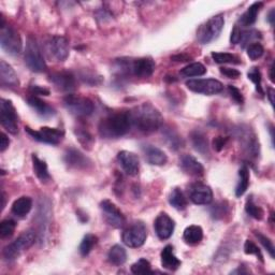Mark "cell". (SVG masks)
<instances>
[{
    "instance_id": "cell-1",
    "label": "cell",
    "mask_w": 275,
    "mask_h": 275,
    "mask_svg": "<svg viewBox=\"0 0 275 275\" xmlns=\"http://www.w3.org/2000/svg\"><path fill=\"white\" fill-rule=\"evenodd\" d=\"M131 126L139 131L152 133L158 130L163 123V117L159 110L151 104H143L129 112Z\"/></svg>"
},
{
    "instance_id": "cell-2",
    "label": "cell",
    "mask_w": 275,
    "mask_h": 275,
    "mask_svg": "<svg viewBox=\"0 0 275 275\" xmlns=\"http://www.w3.org/2000/svg\"><path fill=\"white\" fill-rule=\"evenodd\" d=\"M131 128L129 112H120L102 119L98 126L100 137L105 139H117L125 136Z\"/></svg>"
},
{
    "instance_id": "cell-3",
    "label": "cell",
    "mask_w": 275,
    "mask_h": 275,
    "mask_svg": "<svg viewBox=\"0 0 275 275\" xmlns=\"http://www.w3.org/2000/svg\"><path fill=\"white\" fill-rule=\"evenodd\" d=\"M116 69L121 73L135 75L137 77H148L155 71V61L151 57H141L137 59L121 58L115 62Z\"/></svg>"
},
{
    "instance_id": "cell-4",
    "label": "cell",
    "mask_w": 275,
    "mask_h": 275,
    "mask_svg": "<svg viewBox=\"0 0 275 275\" xmlns=\"http://www.w3.org/2000/svg\"><path fill=\"white\" fill-rule=\"evenodd\" d=\"M37 234L34 230H27L23 232L18 239H15L4 249V257L7 260H14L20 257L23 251L34 245Z\"/></svg>"
},
{
    "instance_id": "cell-5",
    "label": "cell",
    "mask_w": 275,
    "mask_h": 275,
    "mask_svg": "<svg viewBox=\"0 0 275 275\" xmlns=\"http://www.w3.org/2000/svg\"><path fill=\"white\" fill-rule=\"evenodd\" d=\"M25 62L27 67L34 72H43L46 70L45 60L42 56L40 48L37 43V40L34 37H29L26 49H25Z\"/></svg>"
},
{
    "instance_id": "cell-6",
    "label": "cell",
    "mask_w": 275,
    "mask_h": 275,
    "mask_svg": "<svg viewBox=\"0 0 275 275\" xmlns=\"http://www.w3.org/2000/svg\"><path fill=\"white\" fill-rule=\"evenodd\" d=\"M225 25V20L223 14L215 15L211 18L206 24H203L198 30V40L201 44H208L221 35Z\"/></svg>"
},
{
    "instance_id": "cell-7",
    "label": "cell",
    "mask_w": 275,
    "mask_h": 275,
    "mask_svg": "<svg viewBox=\"0 0 275 275\" xmlns=\"http://www.w3.org/2000/svg\"><path fill=\"white\" fill-rule=\"evenodd\" d=\"M64 106L75 116H88L94 112V102L85 97L69 94L64 98Z\"/></svg>"
},
{
    "instance_id": "cell-8",
    "label": "cell",
    "mask_w": 275,
    "mask_h": 275,
    "mask_svg": "<svg viewBox=\"0 0 275 275\" xmlns=\"http://www.w3.org/2000/svg\"><path fill=\"white\" fill-rule=\"evenodd\" d=\"M147 238V230L143 223H133L127 228L122 235V239L125 245L132 248H138L142 246Z\"/></svg>"
},
{
    "instance_id": "cell-9",
    "label": "cell",
    "mask_w": 275,
    "mask_h": 275,
    "mask_svg": "<svg viewBox=\"0 0 275 275\" xmlns=\"http://www.w3.org/2000/svg\"><path fill=\"white\" fill-rule=\"evenodd\" d=\"M0 44L2 48L11 55H18L22 52L23 43L19 33L10 26H3L0 31Z\"/></svg>"
},
{
    "instance_id": "cell-10",
    "label": "cell",
    "mask_w": 275,
    "mask_h": 275,
    "mask_svg": "<svg viewBox=\"0 0 275 275\" xmlns=\"http://www.w3.org/2000/svg\"><path fill=\"white\" fill-rule=\"evenodd\" d=\"M187 88L194 91L202 94V95L212 96L221 93L224 89L222 82L215 78H199V80H190L186 82Z\"/></svg>"
},
{
    "instance_id": "cell-11",
    "label": "cell",
    "mask_w": 275,
    "mask_h": 275,
    "mask_svg": "<svg viewBox=\"0 0 275 275\" xmlns=\"http://www.w3.org/2000/svg\"><path fill=\"white\" fill-rule=\"evenodd\" d=\"M0 122L3 127L12 135H17L19 132L18 115L10 100L2 99L0 101Z\"/></svg>"
},
{
    "instance_id": "cell-12",
    "label": "cell",
    "mask_w": 275,
    "mask_h": 275,
    "mask_svg": "<svg viewBox=\"0 0 275 275\" xmlns=\"http://www.w3.org/2000/svg\"><path fill=\"white\" fill-rule=\"evenodd\" d=\"M25 131L35 140L39 141V142L53 144V145L60 143L65 135V132L62 130L57 128H50V127H42L40 128V130H34L29 127H25Z\"/></svg>"
},
{
    "instance_id": "cell-13",
    "label": "cell",
    "mask_w": 275,
    "mask_h": 275,
    "mask_svg": "<svg viewBox=\"0 0 275 275\" xmlns=\"http://www.w3.org/2000/svg\"><path fill=\"white\" fill-rule=\"evenodd\" d=\"M100 208L102 212H104L106 222L110 226H112L114 228H122L125 225V216L113 202L110 200H104L100 203Z\"/></svg>"
},
{
    "instance_id": "cell-14",
    "label": "cell",
    "mask_w": 275,
    "mask_h": 275,
    "mask_svg": "<svg viewBox=\"0 0 275 275\" xmlns=\"http://www.w3.org/2000/svg\"><path fill=\"white\" fill-rule=\"evenodd\" d=\"M50 56L56 61H65L69 56V43L64 37L55 36L50 39L48 43Z\"/></svg>"
},
{
    "instance_id": "cell-15",
    "label": "cell",
    "mask_w": 275,
    "mask_h": 275,
    "mask_svg": "<svg viewBox=\"0 0 275 275\" xmlns=\"http://www.w3.org/2000/svg\"><path fill=\"white\" fill-rule=\"evenodd\" d=\"M174 221L167 213H160L155 219L154 228L157 237L160 240L169 239L174 231Z\"/></svg>"
},
{
    "instance_id": "cell-16",
    "label": "cell",
    "mask_w": 275,
    "mask_h": 275,
    "mask_svg": "<svg viewBox=\"0 0 275 275\" xmlns=\"http://www.w3.org/2000/svg\"><path fill=\"white\" fill-rule=\"evenodd\" d=\"M190 197L195 204L207 206V204L211 203L212 200H213V192H212L210 186L202 183H197L191 187Z\"/></svg>"
},
{
    "instance_id": "cell-17",
    "label": "cell",
    "mask_w": 275,
    "mask_h": 275,
    "mask_svg": "<svg viewBox=\"0 0 275 275\" xmlns=\"http://www.w3.org/2000/svg\"><path fill=\"white\" fill-rule=\"evenodd\" d=\"M117 160H119L123 170L126 172V174L133 176L139 173L140 160L136 154L128 151H122L117 154Z\"/></svg>"
},
{
    "instance_id": "cell-18",
    "label": "cell",
    "mask_w": 275,
    "mask_h": 275,
    "mask_svg": "<svg viewBox=\"0 0 275 275\" xmlns=\"http://www.w3.org/2000/svg\"><path fill=\"white\" fill-rule=\"evenodd\" d=\"M50 81L61 91L71 93L75 89V76L70 72H55L50 75Z\"/></svg>"
},
{
    "instance_id": "cell-19",
    "label": "cell",
    "mask_w": 275,
    "mask_h": 275,
    "mask_svg": "<svg viewBox=\"0 0 275 275\" xmlns=\"http://www.w3.org/2000/svg\"><path fill=\"white\" fill-rule=\"evenodd\" d=\"M64 160L70 168H74L78 170L87 169L91 163L87 157L82 154L80 151L75 150V148H69L65 153Z\"/></svg>"
},
{
    "instance_id": "cell-20",
    "label": "cell",
    "mask_w": 275,
    "mask_h": 275,
    "mask_svg": "<svg viewBox=\"0 0 275 275\" xmlns=\"http://www.w3.org/2000/svg\"><path fill=\"white\" fill-rule=\"evenodd\" d=\"M141 148H142L146 161L150 164H153V166H163V164L167 163L168 157L166 153L161 151L160 148L151 144H143Z\"/></svg>"
},
{
    "instance_id": "cell-21",
    "label": "cell",
    "mask_w": 275,
    "mask_h": 275,
    "mask_svg": "<svg viewBox=\"0 0 275 275\" xmlns=\"http://www.w3.org/2000/svg\"><path fill=\"white\" fill-rule=\"evenodd\" d=\"M180 168L186 174L193 176H201L204 173L202 164L192 155H184L180 158Z\"/></svg>"
},
{
    "instance_id": "cell-22",
    "label": "cell",
    "mask_w": 275,
    "mask_h": 275,
    "mask_svg": "<svg viewBox=\"0 0 275 275\" xmlns=\"http://www.w3.org/2000/svg\"><path fill=\"white\" fill-rule=\"evenodd\" d=\"M0 81L4 86H9V87H17L20 85L19 77L14 69L5 60L0 61Z\"/></svg>"
},
{
    "instance_id": "cell-23",
    "label": "cell",
    "mask_w": 275,
    "mask_h": 275,
    "mask_svg": "<svg viewBox=\"0 0 275 275\" xmlns=\"http://www.w3.org/2000/svg\"><path fill=\"white\" fill-rule=\"evenodd\" d=\"M161 265L164 269L175 271L180 266V260L174 255L173 246L167 245L161 251Z\"/></svg>"
},
{
    "instance_id": "cell-24",
    "label": "cell",
    "mask_w": 275,
    "mask_h": 275,
    "mask_svg": "<svg viewBox=\"0 0 275 275\" xmlns=\"http://www.w3.org/2000/svg\"><path fill=\"white\" fill-rule=\"evenodd\" d=\"M28 105L33 108L35 111L37 112V114H39L42 117H52L56 112H55L54 108H52L50 105L46 104L45 101L41 100L40 98H38L37 96H31L27 99Z\"/></svg>"
},
{
    "instance_id": "cell-25",
    "label": "cell",
    "mask_w": 275,
    "mask_h": 275,
    "mask_svg": "<svg viewBox=\"0 0 275 275\" xmlns=\"http://www.w3.org/2000/svg\"><path fill=\"white\" fill-rule=\"evenodd\" d=\"M262 7H263V3H261V2L254 3L253 5H251L246 10V12L241 17V19H240L241 25L244 26V27H249L251 25H254L256 20H257V15H258L259 11L262 9Z\"/></svg>"
},
{
    "instance_id": "cell-26",
    "label": "cell",
    "mask_w": 275,
    "mask_h": 275,
    "mask_svg": "<svg viewBox=\"0 0 275 275\" xmlns=\"http://www.w3.org/2000/svg\"><path fill=\"white\" fill-rule=\"evenodd\" d=\"M31 208H33V200L26 196H23L12 204V213L18 217H24L29 213Z\"/></svg>"
},
{
    "instance_id": "cell-27",
    "label": "cell",
    "mask_w": 275,
    "mask_h": 275,
    "mask_svg": "<svg viewBox=\"0 0 275 275\" xmlns=\"http://www.w3.org/2000/svg\"><path fill=\"white\" fill-rule=\"evenodd\" d=\"M203 239V230L200 226H190L184 230L183 240L190 245H197Z\"/></svg>"
},
{
    "instance_id": "cell-28",
    "label": "cell",
    "mask_w": 275,
    "mask_h": 275,
    "mask_svg": "<svg viewBox=\"0 0 275 275\" xmlns=\"http://www.w3.org/2000/svg\"><path fill=\"white\" fill-rule=\"evenodd\" d=\"M192 143L194 148L202 155H207L209 153V141L207 136L201 131H193L191 135Z\"/></svg>"
},
{
    "instance_id": "cell-29",
    "label": "cell",
    "mask_w": 275,
    "mask_h": 275,
    "mask_svg": "<svg viewBox=\"0 0 275 275\" xmlns=\"http://www.w3.org/2000/svg\"><path fill=\"white\" fill-rule=\"evenodd\" d=\"M33 164H34V171L37 175V177L41 180V182H48L51 178V175L49 173L48 164L45 161L41 160L37 155H33Z\"/></svg>"
},
{
    "instance_id": "cell-30",
    "label": "cell",
    "mask_w": 275,
    "mask_h": 275,
    "mask_svg": "<svg viewBox=\"0 0 275 275\" xmlns=\"http://www.w3.org/2000/svg\"><path fill=\"white\" fill-rule=\"evenodd\" d=\"M108 259L114 265H122L127 260V253L123 246L114 245L109 250Z\"/></svg>"
},
{
    "instance_id": "cell-31",
    "label": "cell",
    "mask_w": 275,
    "mask_h": 275,
    "mask_svg": "<svg viewBox=\"0 0 275 275\" xmlns=\"http://www.w3.org/2000/svg\"><path fill=\"white\" fill-rule=\"evenodd\" d=\"M239 182L235 187V196L241 197L245 194L249 185V170L246 166H243L239 171Z\"/></svg>"
},
{
    "instance_id": "cell-32",
    "label": "cell",
    "mask_w": 275,
    "mask_h": 275,
    "mask_svg": "<svg viewBox=\"0 0 275 275\" xmlns=\"http://www.w3.org/2000/svg\"><path fill=\"white\" fill-rule=\"evenodd\" d=\"M169 202L174 209L182 211L187 207V199L179 188H174L169 196Z\"/></svg>"
},
{
    "instance_id": "cell-33",
    "label": "cell",
    "mask_w": 275,
    "mask_h": 275,
    "mask_svg": "<svg viewBox=\"0 0 275 275\" xmlns=\"http://www.w3.org/2000/svg\"><path fill=\"white\" fill-rule=\"evenodd\" d=\"M207 68L204 67L201 62H193L188 66L184 67L180 70V75L186 76V77H192V76H200L206 74Z\"/></svg>"
},
{
    "instance_id": "cell-34",
    "label": "cell",
    "mask_w": 275,
    "mask_h": 275,
    "mask_svg": "<svg viewBox=\"0 0 275 275\" xmlns=\"http://www.w3.org/2000/svg\"><path fill=\"white\" fill-rule=\"evenodd\" d=\"M162 136L164 137V140L167 141L169 146L173 150H178L179 147H182V139L177 135L173 129L171 128H164L162 130Z\"/></svg>"
},
{
    "instance_id": "cell-35",
    "label": "cell",
    "mask_w": 275,
    "mask_h": 275,
    "mask_svg": "<svg viewBox=\"0 0 275 275\" xmlns=\"http://www.w3.org/2000/svg\"><path fill=\"white\" fill-rule=\"evenodd\" d=\"M97 242H98V238L95 234H91V233L86 234L81 242L80 248H78L80 249L81 255L87 256L91 251V249L94 248V246L97 244Z\"/></svg>"
},
{
    "instance_id": "cell-36",
    "label": "cell",
    "mask_w": 275,
    "mask_h": 275,
    "mask_svg": "<svg viewBox=\"0 0 275 275\" xmlns=\"http://www.w3.org/2000/svg\"><path fill=\"white\" fill-rule=\"evenodd\" d=\"M212 58L214 59L217 64H240V59L230 53H212Z\"/></svg>"
},
{
    "instance_id": "cell-37",
    "label": "cell",
    "mask_w": 275,
    "mask_h": 275,
    "mask_svg": "<svg viewBox=\"0 0 275 275\" xmlns=\"http://www.w3.org/2000/svg\"><path fill=\"white\" fill-rule=\"evenodd\" d=\"M245 211L249 216H251L255 219H258V221H261V219L263 218V215H264L263 210L260 207H258L257 204H255L253 199H248L246 201Z\"/></svg>"
},
{
    "instance_id": "cell-38",
    "label": "cell",
    "mask_w": 275,
    "mask_h": 275,
    "mask_svg": "<svg viewBox=\"0 0 275 275\" xmlns=\"http://www.w3.org/2000/svg\"><path fill=\"white\" fill-rule=\"evenodd\" d=\"M260 33L257 30H249V31H242V37H241V41L240 44L242 45V48H246L247 45H250L255 43L256 40L260 39Z\"/></svg>"
},
{
    "instance_id": "cell-39",
    "label": "cell",
    "mask_w": 275,
    "mask_h": 275,
    "mask_svg": "<svg viewBox=\"0 0 275 275\" xmlns=\"http://www.w3.org/2000/svg\"><path fill=\"white\" fill-rule=\"evenodd\" d=\"M152 265L150 261L146 260L144 258H141L139 260L131 265V272L133 274H146L152 273Z\"/></svg>"
},
{
    "instance_id": "cell-40",
    "label": "cell",
    "mask_w": 275,
    "mask_h": 275,
    "mask_svg": "<svg viewBox=\"0 0 275 275\" xmlns=\"http://www.w3.org/2000/svg\"><path fill=\"white\" fill-rule=\"evenodd\" d=\"M15 227H17V224L12 219H5L0 224V237L3 239L11 237L14 233Z\"/></svg>"
},
{
    "instance_id": "cell-41",
    "label": "cell",
    "mask_w": 275,
    "mask_h": 275,
    "mask_svg": "<svg viewBox=\"0 0 275 275\" xmlns=\"http://www.w3.org/2000/svg\"><path fill=\"white\" fill-rule=\"evenodd\" d=\"M263 53H264V49H263V46L260 43L255 42V43L247 46V56L251 60L259 59L262 56Z\"/></svg>"
},
{
    "instance_id": "cell-42",
    "label": "cell",
    "mask_w": 275,
    "mask_h": 275,
    "mask_svg": "<svg viewBox=\"0 0 275 275\" xmlns=\"http://www.w3.org/2000/svg\"><path fill=\"white\" fill-rule=\"evenodd\" d=\"M247 76L249 80L253 82L256 85V89L258 93H260L261 95H263V90L261 88V73L259 71V69L254 67L250 69V71H248Z\"/></svg>"
},
{
    "instance_id": "cell-43",
    "label": "cell",
    "mask_w": 275,
    "mask_h": 275,
    "mask_svg": "<svg viewBox=\"0 0 275 275\" xmlns=\"http://www.w3.org/2000/svg\"><path fill=\"white\" fill-rule=\"evenodd\" d=\"M244 251L247 255H255L256 257H258L259 260L263 262V256L261 254V250L259 249V247L255 244L253 241L246 240L245 244H244Z\"/></svg>"
},
{
    "instance_id": "cell-44",
    "label": "cell",
    "mask_w": 275,
    "mask_h": 275,
    "mask_svg": "<svg viewBox=\"0 0 275 275\" xmlns=\"http://www.w3.org/2000/svg\"><path fill=\"white\" fill-rule=\"evenodd\" d=\"M255 235L258 238L259 242L261 243L262 246L266 250H268V253L270 254V256L272 258H274V245H273V242L268 237H265V235H263L261 232H259V231H255Z\"/></svg>"
},
{
    "instance_id": "cell-45",
    "label": "cell",
    "mask_w": 275,
    "mask_h": 275,
    "mask_svg": "<svg viewBox=\"0 0 275 275\" xmlns=\"http://www.w3.org/2000/svg\"><path fill=\"white\" fill-rule=\"evenodd\" d=\"M75 135L78 139V141L84 145V147L89 146V144L93 142V137L89 135L87 130H83L82 128H78L75 130Z\"/></svg>"
},
{
    "instance_id": "cell-46",
    "label": "cell",
    "mask_w": 275,
    "mask_h": 275,
    "mask_svg": "<svg viewBox=\"0 0 275 275\" xmlns=\"http://www.w3.org/2000/svg\"><path fill=\"white\" fill-rule=\"evenodd\" d=\"M228 89H229V93H230L232 99L235 102H237L238 105H243V102H244V98H243L241 90L235 87V86H233V85L228 86Z\"/></svg>"
},
{
    "instance_id": "cell-47",
    "label": "cell",
    "mask_w": 275,
    "mask_h": 275,
    "mask_svg": "<svg viewBox=\"0 0 275 275\" xmlns=\"http://www.w3.org/2000/svg\"><path fill=\"white\" fill-rule=\"evenodd\" d=\"M221 73L224 74L227 77H229V78H238L241 75V72L239 71V70L231 69V68H226V67L221 68Z\"/></svg>"
},
{
    "instance_id": "cell-48",
    "label": "cell",
    "mask_w": 275,
    "mask_h": 275,
    "mask_svg": "<svg viewBox=\"0 0 275 275\" xmlns=\"http://www.w3.org/2000/svg\"><path fill=\"white\" fill-rule=\"evenodd\" d=\"M101 76H98L96 77V75H88V74H81V80L86 83V84H90V85H96V84H99L101 82Z\"/></svg>"
},
{
    "instance_id": "cell-49",
    "label": "cell",
    "mask_w": 275,
    "mask_h": 275,
    "mask_svg": "<svg viewBox=\"0 0 275 275\" xmlns=\"http://www.w3.org/2000/svg\"><path fill=\"white\" fill-rule=\"evenodd\" d=\"M241 37H242V30L239 28V26H234L231 37H230V41L232 44H238L241 41Z\"/></svg>"
},
{
    "instance_id": "cell-50",
    "label": "cell",
    "mask_w": 275,
    "mask_h": 275,
    "mask_svg": "<svg viewBox=\"0 0 275 275\" xmlns=\"http://www.w3.org/2000/svg\"><path fill=\"white\" fill-rule=\"evenodd\" d=\"M228 141L227 138H224V137H217L213 140V147L214 150L217 151V152H221L224 146L226 145V142Z\"/></svg>"
},
{
    "instance_id": "cell-51",
    "label": "cell",
    "mask_w": 275,
    "mask_h": 275,
    "mask_svg": "<svg viewBox=\"0 0 275 275\" xmlns=\"http://www.w3.org/2000/svg\"><path fill=\"white\" fill-rule=\"evenodd\" d=\"M225 209L226 208L224 204H216V206H214V208L212 209V215L215 218L223 217L225 214Z\"/></svg>"
},
{
    "instance_id": "cell-52",
    "label": "cell",
    "mask_w": 275,
    "mask_h": 275,
    "mask_svg": "<svg viewBox=\"0 0 275 275\" xmlns=\"http://www.w3.org/2000/svg\"><path fill=\"white\" fill-rule=\"evenodd\" d=\"M30 91L33 93V95H43V96H49L50 90L40 87V86H31Z\"/></svg>"
},
{
    "instance_id": "cell-53",
    "label": "cell",
    "mask_w": 275,
    "mask_h": 275,
    "mask_svg": "<svg viewBox=\"0 0 275 275\" xmlns=\"http://www.w3.org/2000/svg\"><path fill=\"white\" fill-rule=\"evenodd\" d=\"M9 144H10L9 138H8L4 132L0 133V152L4 153L8 148V146H9Z\"/></svg>"
},
{
    "instance_id": "cell-54",
    "label": "cell",
    "mask_w": 275,
    "mask_h": 275,
    "mask_svg": "<svg viewBox=\"0 0 275 275\" xmlns=\"http://www.w3.org/2000/svg\"><path fill=\"white\" fill-rule=\"evenodd\" d=\"M171 59L177 62H185V61L192 60V57L188 56V55L186 54H177V55H174V56H172Z\"/></svg>"
},
{
    "instance_id": "cell-55",
    "label": "cell",
    "mask_w": 275,
    "mask_h": 275,
    "mask_svg": "<svg viewBox=\"0 0 275 275\" xmlns=\"http://www.w3.org/2000/svg\"><path fill=\"white\" fill-rule=\"evenodd\" d=\"M231 273H232V274H238V273H239V274H240V273H241V274H247V273H249V271H248V270H245V269H244V266H241V265H240L237 270L232 271Z\"/></svg>"
},
{
    "instance_id": "cell-56",
    "label": "cell",
    "mask_w": 275,
    "mask_h": 275,
    "mask_svg": "<svg viewBox=\"0 0 275 275\" xmlns=\"http://www.w3.org/2000/svg\"><path fill=\"white\" fill-rule=\"evenodd\" d=\"M268 21L270 22L271 25H274V10H271V12L269 13Z\"/></svg>"
},
{
    "instance_id": "cell-57",
    "label": "cell",
    "mask_w": 275,
    "mask_h": 275,
    "mask_svg": "<svg viewBox=\"0 0 275 275\" xmlns=\"http://www.w3.org/2000/svg\"><path fill=\"white\" fill-rule=\"evenodd\" d=\"M273 96H274V90L272 88H269V94H268V97L270 99V102L271 105L273 106L274 105V101H273Z\"/></svg>"
},
{
    "instance_id": "cell-58",
    "label": "cell",
    "mask_w": 275,
    "mask_h": 275,
    "mask_svg": "<svg viewBox=\"0 0 275 275\" xmlns=\"http://www.w3.org/2000/svg\"><path fill=\"white\" fill-rule=\"evenodd\" d=\"M273 72H274V65H272L270 67V80H271L272 83H274V74H273Z\"/></svg>"
},
{
    "instance_id": "cell-59",
    "label": "cell",
    "mask_w": 275,
    "mask_h": 275,
    "mask_svg": "<svg viewBox=\"0 0 275 275\" xmlns=\"http://www.w3.org/2000/svg\"><path fill=\"white\" fill-rule=\"evenodd\" d=\"M2 200H3V203H2V210L5 209V204H6V197H5V193L3 192L2 194Z\"/></svg>"
}]
</instances>
